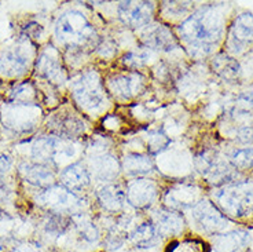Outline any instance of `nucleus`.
<instances>
[{"instance_id":"15","label":"nucleus","mask_w":253,"mask_h":252,"mask_svg":"<svg viewBox=\"0 0 253 252\" xmlns=\"http://www.w3.org/2000/svg\"><path fill=\"white\" fill-rule=\"evenodd\" d=\"M203 163L201 171H203L204 177L208 179L209 183H213L217 186H224L227 183H231V181L234 179L235 172L231 163L228 164L216 157H204Z\"/></svg>"},{"instance_id":"2","label":"nucleus","mask_w":253,"mask_h":252,"mask_svg":"<svg viewBox=\"0 0 253 252\" xmlns=\"http://www.w3.org/2000/svg\"><path fill=\"white\" fill-rule=\"evenodd\" d=\"M216 207L226 216L247 218L253 215V182H231L213 193Z\"/></svg>"},{"instance_id":"29","label":"nucleus","mask_w":253,"mask_h":252,"mask_svg":"<svg viewBox=\"0 0 253 252\" xmlns=\"http://www.w3.org/2000/svg\"><path fill=\"white\" fill-rule=\"evenodd\" d=\"M168 145H169V138L165 134L156 131L147 135V149L154 154L164 151Z\"/></svg>"},{"instance_id":"21","label":"nucleus","mask_w":253,"mask_h":252,"mask_svg":"<svg viewBox=\"0 0 253 252\" xmlns=\"http://www.w3.org/2000/svg\"><path fill=\"white\" fill-rule=\"evenodd\" d=\"M165 202L173 209H182V208L194 207L196 202V195L191 186L186 185H177L175 188L169 189L165 195Z\"/></svg>"},{"instance_id":"12","label":"nucleus","mask_w":253,"mask_h":252,"mask_svg":"<svg viewBox=\"0 0 253 252\" xmlns=\"http://www.w3.org/2000/svg\"><path fill=\"white\" fill-rule=\"evenodd\" d=\"M154 6L149 1H123L119 6V15L129 28L138 29L150 24Z\"/></svg>"},{"instance_id":"20","label":"nucleus","mask_w":253,"mask_h":252,"mask_svg":"<svg viewBox=\"0 0 253 252\" xmlns=\"http://www.w3.org/2000/svg\"><path fill=\"white\" fill-rule=\"evenodd\" d=\"M184 227L183 216L171 209L158 211L156 215V229L157 233L163 236H176Z\"/></svg>"},{"instance_id":"32","label":"nucleus","mask_w":253,"mask_h":252,"mask_svg":"<svg viewBox=\"0 0 253 252\" xmlns=\"http://www.w3.org/2000/svg\"><path fill=\"white\" fill-rule=\"evenodd\" d=\"M80 230H82L84 239L88 240V241H94V240L98 239V232H96L94 225H91V223H85V222L80 223Z\"/></svg>"},{"instance_id":"6","label":"nucleus","mask_w":253,"mask_h":252,"mask_svg":"<svg viewBox=\"0 0 253 252\" xmlns=\"http://www.w3.org/2000/svg\"><path fill=\"white\" fill-rule=\"evenodd\" d=\"M33 59V49L29 42H19L7 49L0 55V73L6 77L25 75Z\"/></svg>"},{"instance_id":"30","label":"nucleus","mask_w":253,"mask_h":252,"mask_svg":"<svg viewBox=\"0 0 253 252\" xmlns=\"http://www.w3.org/2000/svg\"><path fill=\"white\" fill-rule=\"evenodd\" d=\"M149 58H150V51H133V52H129V54H126V57H124V62L126 63V66L136 69V68L143 66L147 62Z\"/></svg>"},{"instance_id":"23","label":"nucleus","mask_w":253,"mask_h":252,"mask_svg":"<svg viewBox=\"0 0 253 252\" xmlns=\"http://www.w3.org/2000/svg\"><path fill=\"white\" fill-rule=\"evenodd\" d=\"M212 66L216 73L226 80H235L241 73L240 65L237 62V59L230 57L226 52L217 54L212 61Z\"/></svg>"},{"instance_id":"8","label":"nucleus","mask_w":253,"mask_h":252,"mask_svg":"<svg viewBox=\"0 0 253 252\" xmlns=\"http://www.w3.org/2000/svg\"><path fill=\"white\" fill-rule=\"evenodd\" d=\"M193 218L201 230L208 234L217 236L227 227V216L213 202L207 200L197 202L193 207Z\"/></svg>"},{"instance_id":"31","label":"nucleus","mask_w":253,"mask_h":252,"mask_svg":"<svg viewBox=\"0 0 253 252\" xmlns=\"http://www.w3.org/2000/svg\"><path fill=\"white\" fill-rule=\"evenodd\" d=\"M11 163L13 161H11L10 156H6V154L0 156V185H3L4 182V178L11 168Z\"/></svg>"},{"instance_id":"28","label":"nucleus","mask_w":253,"mask_h":252,"mask_svg":"<svg viewBox=\"0 0 253 252\" xmlns=\"http://www.w3.org/2000/svg\"><path fill=\"white\" fill-rule=\"evenodd\" d=\"M230 163L234 168H238V170H253V148L235 151L231 154Z\"/></svg>"},{"instance_id":"16","label":"nucleus","mask_w":253,"mask_h":252,"mask_svg":"<svg viewBox=\"0 0 253 252\" xmlns=\"http://www.w3.org/2000/svg\"><path fill=\"white\" fill-rule=\"evenodd\" d=\"M19 175L26 182L42 189H47L54 186L55 175L50 167L39 163H21L18 167Z\"/></svg>"},{"instance_id":"7","label":"nucleus","mask_w":253,"mask_h":252,"mask_svg":"<svg viewBox=\"0 0 253 252\" xmlns=\"http://www.w3.org/2000/svg\"><path fill=\"white\" fill-rule=\"evenodd\" d=\"M38 202L55 214H72L83 208V200L63 186H51L38 196Z\"/></svg>"},{"instance_id":"4","label":"nucleus","mask_w":253,"mask_h":252,"mask_svg":"<svg viewBox=\"0 0 253 252\" xmlns=\"http://www.w3.org/2000/svg\"><path fill=\"white\" fill-rule=\"evenodd\" d=\"M75 101L88 113H101L108 106L109 100L101 77L96 72H85L72 83Z\"/></svg>"},{"instance_id":"11","label":"nucleus","mask_w":253,"mask_h":252,"mask_svg":"<svg viewBox=\"0 0 253 252\" xmlns=\"http://www.w3.org/2000/svg\"><path fill=\"white\" fill-rule=\"evenodd\" d=\"M253 45V14L244 13L234 19L228 32L227 46L238 54L248 50Z\"/></svg>"},{"instance_id":"27","label":"nucleus","mask_w":253,"mask_h":252,"mask_svg":"<svg viewBox=\"0 0 253 252\" xmlns=\"http://www.w3.org/2000/svg\"><path fill=\"white\" fill-rule=\"evenodd\" d=\"M11 102L17 105H36V91L32 87V84L25 83L19 84L18 87L11 91Z\"/></svg>"},{"instance_id":"18","label":"nucleus","mask_w":253,"mask_h":252,"mask_svg":"<svg viewBox=\"0 0 253 252\" xmlns=\"http://www.w3.org/2000/svg\"><path fill=\"white\" fill-rule=\"evenodd\" d=\"M91 182L87 168L82 163L69 164L61 172V183L70 192H82Z\"/></svg>"},{"instance_id":"5","label":"nucleus","mask_w":253,"mask_h":252,"mask_svg":"<svg viewBox=\"0 0 253 252\" xmlns=\"http://www.w3.org/2000/svg\"><path fill=\"white\" fill-rule=\"evenodd\" d=\"M76 153L73 144L62 137H43L32 145V157L47 167H59Z\"/></svg>"},{"instance_id":"25","label":"nucleus","mask_w":253,"mask_h":252,"mask_svg":"<svg viewBox=\"0 0 253 252\" xmlns=\"http://www.w3.org/2000/svg\"><path fill=\"white\" fill-rule=\"evenodd\" d=\"M131 240L136 247L150 248L157 243V229L150 223H142L131 234Z\"/></svg>"},{"instance_id":"14","label":"nucleus","mask_w":253,"mask_h":252,"mask_svg":"<svg viewBox=\"0 0 253 252\" xmlns=\"http://www.w3.org/2000/svg\"><path fill=\"white\" fill-rule=\"evenodd\" d=\"M126 197L128 202L136 208L149 207L157 197V186L149 179H135L128 185Z\"/></svg>"},{"instance_id":"33","label":"nucleus","mask_w":253,"mask_h":252,"mask_svg":"<svg viewBox=\"0 0 253 252\" xmlns=\"http://www.w3.org/2000/svg\"><path fill=\"white\" fill-rule=\"evenodd\" d=\"M0 252H3V248H1V244H0Z\"/></svg>"},{"instance_id":"17","label":"nucleus","mask_w":253,"mask_h":252,"mask_svg":"<svg viewBox=\"0 0 253 252\" xmlns=\"http://www.w3.org/2000/svg\"><path fill=\"white\" fill-rule=\"evenodd\" d=\"M142 40L149 50L171 51L176 47V40L171 31L163 25H147L142 32Z\"/></svg>"},{"instance_id":"26","label":"nucleus","mask_w":253,"mask_h":252,"mask_svg":"<svg viewBox=\"0 0 253 252\" xmlns=\"http://www.w3.org/2000/svg\"><path fill=\"white\" fill-rule=\"evenodd\" d=\"M247 243V234L244 232L220 234L215 241L216 250L219 252H238L241 247Z\"/></svg>"},{"instance_id":"9","label":"nucleus","mask_w":253,"mask_h":252,"mask_svg":"<svg viewBox=\"0 0 253 252\" xmlns=\"http://www.w3.org/2000/svg\"><path fill=\"white\" fill-rule=\"evenodd\" d=\"M3 121L8 128L14 131H29L38 123L40 117V109L36 105H6L3 113Z\"/></svg>"},{"instance_id":"22","label":"nucleus","mask_w":253,"mask_h":252,"mask_svg":"<svg viewBox=\"0 0 253 252\" xmlns=\"http://www.w3.org/2000/svg\"><path fill=\"white\" fill-rule=\"evenodd\" d=\"M126 193L117 185H106L98 192V200L105 209L110 212H116L124 207Z\"/></svg>"},{"instance_id":"24","label":"nucleus","mask_w":253,"mask_h":252,"mask_svg":"<svg viewBox=\"0 0 253 252\" xmlns=\"http://www.w3.org/2000/svg\"><path fill=\"white\" fill-rule=\"evenodd\" d=\"M152 158L143 156V154H126L123 158V168L129 175H146L153 171Z\"/></svg>"},{"instance_id":"10","label":"nucleus","mask_w":253,"mask_h":252,"mask_svg":"<svg viewBox=\"0 0 253 252\" xmlns=\"http://www.w3.org/2000/svg\"><path fill=\"white\" fill-rule=\"evenodd\" d=\"M146 86V79L138 72L116 75L108 80V89L112 94L120 100L128 101L140 94Z\"/></svg>"},{"instance_id":"1","label":"nucleus","mask_w":253,"mask_h":252,"mask_svg":"<svg viewBox=\"0 0 253 252\" xmlns=\"http://www.w3.org/2000/svg\"><path fill=\"white\" fill-rule=\"evenodd\" d=\"M177 33L193 55L212 52L224 33V14L221 7H201L177 26Z\"/></svg>"},{"instance_id":"13","label":"nucleus","mask_w":253,"mask_h":252,"mask_svg":"<svg viewBox=\"0 0 253 252\" xmlns=\"http://www.w3.org/2000/svg\"><path fill=\"white\" fill-rule=\"evenodd\" d=\"M38 70L51 83L63 84L66 82V70L61 63V58L52 47L43 51L38 59Z\"/></svg>"},{"instance_id":"3","label":"nucleus","mask_w":253,"mask_h":252,"mask_svg":"<svg viewBox=\"0 0 253 252\" xmlns=\"http://www.w3.org/2000/svg\"><path fill=\"white\" fill-rule=\"evenodd\" d=\"M55 36L61 45L69 49H83L96 40V32L84 14L70 10L58 18Z\"/></svg>"},{"instance_id":"19","label":"nucleus","mask_w":253,"mask_h":252,"mask_svg":"<svg viewBox=\"0 0 253 252\" xmlns=\"http://www.w3.org/2000/svg\"><path fill=\"white\" fill-rule=\"evenodd\" d=\"M89 165L92 168L94 177L99 181H112L117 177L120 164L110 153H96L89 158Z\"/></svg>"}]
</instances>
